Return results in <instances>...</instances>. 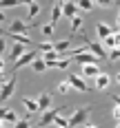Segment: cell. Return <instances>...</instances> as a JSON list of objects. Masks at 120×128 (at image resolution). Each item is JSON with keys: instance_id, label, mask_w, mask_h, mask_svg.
<instances>
[{"instance_id": "1", "label": "cell", "mask_w": 120, "mask_h": 128, "mask_svg": "<svg viewBox=\"0 0 120 128\" xmlns=\"http://www.w3.org/2000/svg\"><path fill=\"white\" fill-rule=\"evenodd\" d=\"M89 113H91V106H80V108H76V110L71 113V117H69V128L80 126V124H87Z\"/></svg>"}, {"instance_id": "2", "label": "cell", "mask_w": 120, "mask_h": 128, "mask_svg": "<svg viewBox=\"0 0 120 128\" xmlns=\"http://www.w3.org/2000/svg\"><path fill=\"white\" fill-rule=\"evenodd\" d=\"M16 86H18V73H13L7 82H2V86H0V104H5L9 97L13 95V90H16Z\"/></svg>"}, {"instance_id": "3", "label": "cell", "mask_w": 120, "mask_h": 128, "mask_svg": "<svg viewBox=\"0 0 120 128\" xmlns=\"http://www.w3.org/2000/svg\"><path fill=\"white\" fill-rule=\"evenodd\" d=\"M85 44H87V51L91 53V55H96L98 60H105V58H107V49H102L100 42H96V40H87Z\"/></svg>"}, {"instance_id": "4", "label": "cell", "mask_w": 120, "mask_h": 128, "mask_svg": "<svg viewBox=\"0 0 120 128\" xmlns=\"http://www.w3.org/2000/svg\"><path fill=\"white\" fill-rule=\"evenodd\" d=\"M31 26H33L31 22H22V20H13V22H11V26H9V31H7V33H16V36H27Z\"/></svg>"}, {"instance_id": "5", "label": "cell", "mask_w": 120, "mask_h": 128, "mask_svg": "<svg viewBox=\"0 0 120 128\" xmlns=\"http://www.w3.org/2000/svg\"><path fill=\"white\" fill-rule=\"evenodd\" d=\"M62 110H65V106H58V108H47V113L42 115V119L38 122V126H49V124H51V122L60 115Z\"/></svg>"}, {"instance_id": "6", "label": "cell", "mask_w": 120, "mask_h": 128, "mask_svg": "<svg viewBox=\"0 0 120 128\" xmlns=\"http://www.w3.org/2000/svg\"><path fill=\"white\" fill-rule=\"evenodd\" d=\"M36 60V53H31V51H25L16 62H13V73H18V68H22V66H27V64H31Z\"/></svg>"}, {"instance_id": "7", "label": "cell", "mask_w": 120, "mask_h": 128, "mask_svg": "<svg viewBox=\"0 0 120 128\" xmlns=\"http://www.w3.org/2000/svg\"><path fill=\"white\" fill-rule=\"evenodd\" d=\"M67 84L71 86V88H78V90H82V93H87L89 90V86H87V82L82 80L80 75H69V80H67Z\"/></svg>"}, {"instance_id": "8", "label": "cell", "mask_w": 120, "mask_h": 128, "mask_svg": "<svg viewBox=\"0 0 120 128\" xmlns=\"http://www.w3.org/2000/svg\"><path fill=\"white\" fill-rule=\"evenodd\" d=\"M71 60H78V62L82 64V66H85V64H96V62H98V58H96V55H91V53H89V51L76 53V55H73Z\"/></svg>"}, {"instance_id": "9", "label": "cell", "mask_w": 120, "mask_h": 128, "mask_svg": "<svg viewBox=\"0 0 120 128\" xmlns=\"http://www.w3.org/2000/svg\"><path fill=\"white\" fill-rule=\"evenodd\" d=\"M76 16H78L76 2H62V18H76Z\"/></svg>"}, {"instance_id": "10", "label": "cell", "mask_w": 120, "mask_h": 128, "mask_svg": "<svg viewBox=\"0 0 120 128\" xmlns=\"http://www.w3.org/2000/svg\"><path fill=\"white\" fill-rule=\"evenodd\" d=\"M2 36H9L11 40H16V44H22V46H31L33 44V40L27 38V36H16V33H7V31H0Z\"/></svg>"}, {"instance_id": "11", "label": "cell", "mask_w": 120, "mask_h": 128, "mask_svg": "<svg viewBox=\"0 0 120 128\" xmlns=\"http://www.w3.org/2000/svg\"><path fill=\"white\" fill-rule=\"evenodd\" d=\"M36 104H38V110H47L51 106V95L49 93H40V97L36 100Z\"/></svg>"}, {"instance_id": "12", "label": "cell", "mask_w": 120, "mask_h": 128, "mask_svg": "<svg viewBox=\"0 0 120 128\" xmlns=\"http://www.w3.org/2000/svg\"><path fill=\"white\" fill-rule=\"evenodd\" d=\"M96 33H98V38H100V40H105V38H109L113 31H111V26H109V24L98 22V24H96Z\"/></svg>"}, {"instance_id": "13", "label": "cell", "mask_w": 120, "mask_h": 128, "mask_svg": "<svg viewBox=\"0 0 120 128\" xmlns=\"http://www.w3.org/2000/svg\"><path fill=\"white\" fill-rule=\"evenodd\" d=\"M98 75H100V68L96 64H85L82 66V75L80 77H98Z\"/></svg>"}, {"instance_id": "14", "label": "cell", "mask_w": 120, "mask_h": 128, "mask_svg": "<svg viewBox=\"0 0 120 128\" xmlns=\"http://www.w3.org/2000/svg\"><path fill=\"white\" fill-rule=\"evenodd\" d=\"M60 18H62V2H56V4H53V11H51V22H49V24L56 26Z\"/></svg>"}, {"instance_id": "15", "label": "cell", "mask_w": 120, "mask_h": 128, "mask_svg": "<svg viewBox=\"0 0 120 128\" xmlns=\"http://www.w3.org/2000/svg\"><path fill=\"white\" fill-rule=\"evenodd\" d=\"M109 84H111V75H107V73H100V75L96 77V88H109Z\"/></svg>"}, {"instance_id": "16", "label": "cell", "mask_w": 120, "mask_h": 128, "mask_svg": "<svg viewBox=\"0 0 120 128\" xmlns=\"http://www.w3.org/2000/svg\"><path fill=\"white\" fill-rule=\"evenodd\" d=\"M22 106L27 108V115L38 113V104H36V100H31V97H22Z\"/></svg>"}, {"instance_id": "17", "label": "cell", "mask_w": 120, "mask_h": 128, "mask_svg": "<svg viewBox=\"0 0 120 128\" xmlns=\"http://www.w3.org/2000/svg\"><path fill=\"white\" fill-rule=\"evenodd\" d=\"M22 53H25V46H22V44H13L11 49H9V60H13V62H16Z\"/></svg>"}, {"instance_id": "18", "label": "cell", "mask_w": 120, "mask_h": 128, "mask_svg": "<svg viewBox=\"0 0 120 128\" xmlns=\"http://www.w3.org/2000/svg\"><path fill=\"white\" fill-rule=\"evenodd\" d=\"M27 7H29V13H27V18H29V20H33V18L40 13V4H38V2H27Z\"/></svg>"}, {"instance_id": "19", "label": "cell", "mask_w": 120, "mask_h": 128, "mask_svg": "<svg viewBox=\"0 0 120 128\" xmlns=\"http://www.w3.org/2000/svg\"><path fill=\"white\" fill-rule=\"evenodd\" d=\"M102 42H105V46H109V49H118V33H111V36L105 38ZM105 46H102V49H105Z\"/></svg>"}, {"instance_id": "20", "label": "cell", "mask_w": 120, "mask_h": 128, "mask_svg": "<svg viewBox=\"0 0 120 128\" xmlns=\"http://www.w3.org/2000/svg\"><path fill=\"white\" fill-rule=\"evenodd\" d=\"M80 29H82V18H80V16L71 18V33H78Z\"/></svg>"}, {"instance_id": "21", "label": "cell", "mask_w": 120, "mask_h": 128, "mask_svg": "<svg viewBox=\"0 0 120 128\" xmlns=\"http://www.w3.org/2000/svg\"><path fill=\"white\" fill-rule=\"evenodd\" d=\"M31 68H33L36 73H42V71H47V64L42 62V60H38V58H36V60L31 62Z\"/></svg>"}, {"instance_id": "22", "label": "cell", "mask_w": 120, "mask_h": 128, "mask_svg": "<svg viewBox=\"0 0 120 128\" xmlns=\"http://www.w3.org/2000/svg\"><path fill=\"white\" fill-rule=\"evenodd\" d=\"M20 0H0V11L2 9H11V7H18Z\"/></svg>"}, {"instance_id": "23", "label": "cell", "mask_w": 120, "mask_h": 128, "mask_svg": "<svg viewBox=\"0 0 120 128\" xmlns=\"http://www.w3.org/2000/svg\"><path fill=\"white\" fill-rule=\"evenodd\" d=\"M76 7H78V9H82V11H91V9L96 7V4H93L91 0H82V2H78Z\"/></svg>"}, {"instance_id": "24", "label": "cell", "mask_w": 120, "mask_h": 128, "mask_svg": "<svg viewBox=\"0 0 120 128\" xmlns=\"http://www.w3.org/2000/svg\"><path fill=\"white\" fill-rule=\"evenodd\" d=\"M53 124H56V126L58 128H69V119H67V117H56V119H53Z\"/></svg>"}, {"instance_id": "25", "label": "cell", "mask_w": 120, "mask_h": 128, "mask_svg": "<svg viewBox=\"0 0 120 128\" xmlns=\"http://www.w3.org/2000/svg\"><path fill=\"white\" fill-rule=\"evenodd\" d=\"M18 122V115L13 113V110H7V115H5V122L2 124H16Z\"/></svg>"}, {"instance_id": "26", "label": "cell", "mask_w": 120, "mask_h": 128, "mask_svg": "<svg viewBox=\"0 0 120 128\" xmlns=\"http://www.w3.org/2000/svg\"><path fill=\"white\" fill-rule=\"evenodd\" d=\"M69 64H71V60H69V58H62V60H58V62H53L51 66H53V68H67Z\"/></svg>"}, {"instance_id": "27", "label": "cell", "mask_w": 120, "mask_h": 128, "mask_svg": "<svg viewBox=\"0 0 120 128\" xmlns=\"http://www.w3.org/2000/svg\"><path fill=\"white\" fill-rule=\"evenodd\" d=\"M36 49H40V51H45V53H49V51H53V42H40V44H36Z\"/></svg>"}, {"instance_id": "28", "label": "cell", "mask_w": 120, "mask_h": 128, "mask_svg": "<svg viewBox=\"0 0 120 128\" xmlns=\"http://www.w3.org/2000/svg\"><path fill=\"white\" fill-rule=\"evenodd\" d=\"M69 88H71V86L67 84V80H65V82H60V84H58V93H62V95H67V93H69Z\"/></svg>"}, {"instance_id": "29", "label": "cell", "mask_w": 120, "mask_h": 128, "mask_svg": "<svg viewBox=\"0 0 120 128\" xmlns=\"http://www.w3.org/2000/svg\"><path fill=\"white\" fill-rule=\"evenodd\" d=\"M53 31H56V26H51V24H45V26H42V33H45L47 38H51Z\"/></svg>"}, {"instance_id": "30", "label": "cell", "mask_w": 120, "mask_h": 128, "mask_svg": "<svg viewBox=\"0 0 120 128\" xmlns=\"http://www.w3.org/2000/svg\"><path fill=\"white\" fill-rule=\"evenodd\" d=\"M111 115H113V122H116V128H118V119H120V108H118V106H113Z\"/></svg>"}, {"instance_id": "31", "label": "cell", "mask_w": 120, "mask_h": 128, "mask_svg": "<svg viewBox=\"0 0 120 128\" xmlns=\"http://www.w3.org/2000/svg\"><path fill=\"white\" fill-rule=\"evenodd\" d=\"M13 128H31V124H29L27 119H22V122H16V124H13Z\"/></svg>"}, {"instance_id": "32", "label": "cell", "mask_w": 120, "mask_h": 128, "mask_svg": "<svg viewBox=\"0 0 120 128\" xmlns=\"http://www.w3.org/2000/svg\"><path fill=\"white\" fill-rule=\"evenodd\" d=\"M118 58H120V51H118V49H111V53H109V60H111V62H116Z\"/></svg>"}, {"instance_id": "33", "label": "cell", "mask_w": 120, "mask_h": 128, "mask_svg": "<svg viewBox=\"0 0 120 128\" xmlns=\"http://www.w3.org/2000/svg\"><path fill=\"white\" fill-rule=\"evenodd\" d=\"M7 51V42H5V38H0V53Z\"/></svg>"}, {"instance_id": "34", "label": "cell", "mask_w": 120, "mask_h": 128, "mask_svg": "<svg viewBox=\"0 0 120 128\" xmlns=\"http://www.w3.org/2000/svg\"><path fill=\"white\" fill-rule=\"evenodd\" d=\"M85 128H98V126H96V124H89V122H87V124H85Z\"/></svg>"}, {"instance_id": "35", "label": "cell", "mask_w": 120, "mask_h": 128, "mask_svg": "<svg viewBox=\"0 0 120 128\" xmlns=\"http://www.w3.org/2000/svg\"><path fill=\"white\" fill-rule=\"evenodd\" d=\"M5 68V58H0V71Z\"/></svg>"}, {"instance_id": "36", "label": "cell", "mask_w": 120, "mask_h": 128, "mask_svg": "<svg viewBox=\"0 0 120 128\" xmlns=\"http://www.w3.org/2000/svg\"><path fill=\"white\" fill-rule=\"evenodd\" d=\"M5 82V71H0V84Z\"/></svg>"}, {"instance_id": "37", "label": "cell", "mask_w": 120, "mask_h": 128, "mask_svg": "<svg viewBox=\"0 0 120 128\" xmlns=\"http://www.w3.org/2000/svg\"><path fill=\"white\" fill-rule=\"evenodd\" d=\"M2 20H7V16H5V13L0 11V22H2Z\"/></svg>"}, {"instance_id": "38", "label": "cell", "mask_w": 120, "mask_h": 128, "mask_svg": "<svg viewBox=\"0 0 120 128\" xmlns=\"http://www.w3.org/2000/svg\"><path fill=\"white\" fill-rule=\"evenodd\" d=\"M0 128H5V126H2V122H0Z\"/></svg>"}]
</instances>
